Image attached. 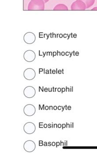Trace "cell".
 <instances>
[{"instance_id": "obj_8", "label": "cell", "mask_w": 97, "mask_h": 153, "mask_svg": "<svg viewBox=\"0 0 97 153\" xmlns=\"http://www.w3.org/2000/svg\"><path fill=\"white\" fill-rule=\"evenodd\" d=\"M36 93L35 89L32 86H27L23 90V95L27 98H31L34 97Z\"/></svg>"}, {"instance_id": "obj_39", "label": "cell", "mask_w": 97, "mask_h": 153, "mask_svg": "<svg viewBox=\"0 0 97 153\" xmlns=\"http://www.w3.org/2000/svg\"><path fill=\"white\" fill-rule=\"evenodd\" d=\"M45 105H43V106H42V108H41V110H45Z\"/></svg>"}, {"instance_id": "obj_12", "label": "cell", "mask_w": 97, "mask_h": 153, "mask_svg": "<svg viewBox=\"0 0 97 153\" xmlns=\"http://www.w3.org/2000/svg\"><path fill=\"white\" fill-rule=\"evenodd\" d=\"M39 92H41V91H42V92H44V87H42V88H41V87H40V86H39Z\"/></svg>"}, {"instance_id": "obj_33", "label": "cell", "mask_w": 97, "mask_h": 153, "mask_svg": "<svg viewBox=\"0 0 97 153\" xmlns=\"http://www.w3.org/2000/svg\"><path fill=\"white\" fill-rule=\"evenodd\" d=\"M62 126L61 124H58V128H60L62 127Z\"/></svg>"}, {"instance_id": "obj_50", "label": "cell", "mask_w": 97, "mask_h": 153, "mask_svg": "<svg viewBox=\"0 0 97 153\" xmlns=\"http://www.w3.org/2000/svg\"><path fill=\"white\" fill-rule=\"evenodd\" d=\"M48 71H47V72H46V74H48Z\"/></svg>"}, {"instance_id": "obj_46", "label": "cell", "mask_w": 97, "mask_h": 153, "mask_svg": "<svg viewBox=\"0 0 97 153\" xmlns=\"http://www.w3.org/2000/svg\"><path fill=\"white\" fill-rule=\"evenodd\" d=\"M70 128H72V123L70 124Z\"/></svg>"}, {"instance_id": "obj_41", "label": "cell", "mask_w": 97, "mask_h": 153, "mask_svg": "<svg viewBox=\"0 0 97 153\" xmlns=\"http://www.w3.org/2000/svg\"><path fill=\"white\" fill-rule=\"evenodd\" d=\"M41 108H42V107H41V105H39V110L41 109Z\"/></svg>"}, {"instance_id": "obj_11", "label": "cell", "mask_w": 97, "mask_h": 153, "mask_svg": "<svg viewBox=\"0 0 97 153\" xmlns=\"http://www.w3.org/2000/svg\"><path fill=\"white\" fill-rule=\"evenodd\" d=\"M81 1L84 2L86 5L87 9H89L91 6H92L95 1V0H81Z\"/></svg>"}, {"instance_id": "obj_31", "label": "cell", "mask_w": 97, "mask_h": 153, "mask_svg": "<svg viewBox=\"0 0 97 153\" xmlns=\"http://www.w3.org/2000/svg\"><path fill=\"white\" fill-rule=\"evenodd\" d=\"M62 144L63 145V146H64V143L62 142V141H60V146H62Z\"/></svg>"}, {"instance_id": "obj_43", "label": "cell", "mask_w": 97, "mask_h": 153, "mask_svg": "<svg viewBox=\"0 0 97 153\" xmlns=\"http://www.w3.org/2000/svg\"><path fill=\"white\" fill-rule=\"evenodd\" d=\"M67 142H68L67 141H66V146H68Z\"/></svg>"}, {"instance_id": "obj_51", "label": "cell", "mask_w": 97, "mask_h": 153, "mask_svg": "<svg viewBox=\"0 0 97 153\" xmlns=\"http://www.w3.org/2000/svg\"><path fill=\"white\" fill-rule=\"evenodd\" d=\"M52 72H53V74H54V72H55V71H53Z\"/></svg>"}, {"instance_id": "obj_20", "label": "cell", "mask_w": 97, "mask_h": 153, "mask_svg": "<svg viewBox=\"0 0 97 153\" xmlns=\"http://www.w3.org/2000/svg\"><path fill=\"white\" fill-rule=\"evenodd\" d=\"M44 91H45V92H48V88H45V89H44Z\"/></svg>"}, {"instance_id": "obj_35", "label": "cell", "mask_w": 97, "mask_h": 153, "mask_svg": "<svg viewBox=\"0 0 97 153\" xmlns=\"http://www.w3.org/2000/svg\"><path fill=\"white\" fill-rule=\"evenodd\" d=\"M91 10H97V7H94L93 9H92Z\"/></svg>"}, {"instance_id": "obj_7", "label": "cell", "mask_w": 97, "mask_h": 153, "mask_svg": "<svg viewBox=\"0 0 97 153\" xmlns=\"http://www.w3.org/2000/svg\"><path fill=\"white\" fill-rule=\"evenodd\" d=\"M36 36L33 32H27L23 36V40L27 44H32L35 42Z\"/></svg>"}, {"instance_id": "obj_24", "label": "cell", "mask_w": 97, "mask_h": 153, "mask_svg": "<svg viewBox=\"0 0 97 153\" xmlns=\"http://www.w3.org/2000/svg\"><path fill=\"white\" fill-rule=\"evenodd\" d=\"M57 109H58V107L56 106H54L53 107V109L54 110H57Z\"/></svg>"}, {"instance_id": "obj_52", "label": "cell", "mask_w": 97, "mask_h": 153, "mask_svg": "<svg viewBox=\"0 0 97 153\" xmlns=\"http://www.w3.org/2000/svg\"><path fill=\"white\" fill-rule=\"evenodd\" d=\"M61 71H59V73H61Z\"/></svg>"}, {"instance_id": "obj_40", "label": "cell", "mask_w": 97, "mask_h": 153, "mask_svg": "<svg viewBox=\"0 0 97 153\" xmlns=\"http://www.w3.org/2000/svg\"><path fill=\"white\" fill-rule=\"evenodd\" d=\"M43 1H45V3H47L48 1H49V0H43Z\"/></svg>"}, {"instance_id": "obj_10", "label": "cell", "mask_w": 97, "mask_h": 153, "mask_svg": "<svg viewBox=\"0 0 97 153\" xmlns=\"http://www.w3.org/2000/svg\"><path fill=\"white\" fill-rule=\"evenodd\" d=\"M54 10H68L67 6L63 4H59L56 5L53 9Z\"/></svg>"}, {"instance_id": "obj_21", "label": "cell", "mask_w": 97, "mask_h": 153, "mask_svg": "<svg viewBox=\"0 0 97 153\" xmlns=\"http://www.w3.org/2000/svg\"><path fill=\"white\" fill-rule=\"evenodd\" d=\"M48 92H52V88H48Z\"/></svg>"}, {"instance_id": "obj_49", "label": "cell", "mask_w": 97, "mask_h": 153, "mask_svg": "<svg viewBox=\"0 0 97 153\" xmlns=\"http://www.w3.org/2000/svg\"><path fill=\"white\" fill-rule=\"evenodd\" d=\"M72 128H73V123H72Z\"/></svg>"}, {"instance_id": "obj_42", "label": "cell", "mask_w": 97, "mask_h": 153, "mask_svg": "<svg viewBox=\"0 0 97 153\" xmlns=\"http://www.w3.org/2000/svg\"><path fill=\"white\" fill-rule=\"evenodd\" d=\"M43 143V141L42 140H39V144H41V143Z\"/></svg>"}, {"instance_id": "obj_23", "label": "cell", "mask_w": 97, "mask_h": 153, "mask_svg": "<svg viewBox=\"0 0 97 153\" xmlns=\"http://www.w3.org/2000/svg\"><path fill=\"white\" fill-rule=\"evenodd\" d=\"M67 109L68 110H71V107L70 106H68L67 107Z\"/></svg>"}, {"instance_id": "obj_4", "label": "cell", "mask_w": 97, "mask_h": 153, "mask_svg": "<svg viewBox=\"0 0 97 153\" xmlns=\"http://www.w3.org/2000/svg\"><path fill=\"white\" fill-rule=\"evenodd\" d=\"M36 75V73L35 71L33 68H27L23 72V76L27 80H33L35 78Z\"/></svg>"}, {"instance_id": "obj_13", "label": "cell", "mask_w": 97, "mask_h": 153, "mask_svg": "<svg viewBox=\"0 0 97 153\" xmlns=\"http://www.w3.org/2000/svg\"><path fill=\"white\" fill-rule=\"evenodd\" d=\"M56 148H58V146H60V143L58 142H56Z\"/></svg>"}, {"instance_id": "obj_2", "label": "cell", "mask_w": 97, "mask_h": 153, "mask_svg": "<svg viewBox=\"0 0 97 153\" xmlns=\"http://www.w3.org/2000/svg\"><path fill=\"white\" fill-rule=\"evenodd\" d=\"M87 9L84 2L81 0H76L72 4L71 9L72 10H85Z\"/></svg>"}, {"instance_id": "obj_6", "label": "cell", "mask_w": 97, "mask_h": 153, "mask_svg": "<svg viewBox=\"0 0 97 153\" xmlns=\"http://www.w3.org/2000/svg\"><path fill=\"white\" fill-rule=\"evenodd\" d=\"M36 111V109L35 107L32 104H27L23 108V113L27 116H33L35 113Z\"/></svg>"}, {"instance_id": "obj_26", "label": "cell", "mask_w": 97, "mask_h": 153, "mask_svg": "<svg viewBox=\"0 0 97 153\" xmlns=\"http://www.w3.org/2000/svg\"><path fill=\"white\" fill-rule=\"evenodd\" d=\"M53 110V107L52 106H49V110Z\"/></svg>"}, {"instance_id": "obj_48", "label": "cell", "mask_w": 97, "mask_h": 153, "mask_svg": "<svg viewBox=\"0 0 97 153\" xmlns=\"http://www.w3.org/2000/svg\"><path fill=\"white\" fill-rule=\"evenodd\" d=\"M52 128H54V124H52Z\"/></svg>"}, {"instance_id": "obj_25", "label": "cell", "mask_w": 97, "mask_h": 153, "mask_svg": "<svg viewBox=\"0 0 97 153\" xmlns=\"http://www.w3.org/2000/svg\"><path fill=\"white\" fill-rule=\"evenodd\" d=\"M57 89V88H52V92H56V89Z\"/></svg>"}, {"instance_id": "obj_29", "label": "cell", "mask_w": 97, "mask_h": 153, "mask_svg": "<svg viewBox=\"0 0 97 153\" xmlns=\"http://www.w3.org/2000/svg\"><path fill=\"white\" fill-rule=\"evenodd\" d=\"M51 145H52V143H51V142H48V146H51Z\"/></svg>"}, {"instance_id": "obj_5", "label": "cell", "mask_w": 97, "mask_h": 153, "mask_svg": "<svg viewBox=\"0 0 97 153\" xmlns=\"http://www.w3.org/2000/svg\"><path fill=\"white\" fill-rule=\"evenodd\" d=\"M36 53L32 50H27L24 52L23 54V58L26 61L31 63L35 60Z\"/></svg>"}, {"instance_id": "obj_16", "label": "cell", "mask_w": 97, "mask_h": 153, "mask_svg": "<svg viewBox=\"0 0 97 153\" xmlns=\"http://www.w3.org/2000/svg\"><path fill=\"white\" fill-rule=\"evenodd\" d=\"M66 92H70V89L69 88H67V87H66Z\"/></svg>"}, {"instance_id": "obj_18", "label": "cell", "mask_w": 97, "mask_h": 153, "mask_svg": "<svg viewBox=\"0 0 97 153\" xmlns=\"http://www.w3.org/2000/svg\"><path fill=\"white\" fill-rule=\"evenodd\" d=\"M49 109V107L48 106H46L45 107V109L46 110H48Z\"/></svg>"}, {"instance_id": "obj_22", "label": "cell", "mask_w": 97, "mask_h": 153, "mask_svg": "<svg viewBox=\"0 0 97 153\" xmlns=\"http://www.w3.org/2000/svg\"><path fill=\"white\" fill-rule=\"evenodd\" d=\"M44 146H48V143L47 142H45L44 144Z\"/></svg>"}, {"instance_id": "obj_27", "label": "cell", "mask_w": 97, "mask_h": 153, "mask_svg": "<svg viewBox=\"0 0 97 153\" xmlns=\"http://www.w3.org/2000/svg\"><path fill=\"white\" fill-rule=\"evenodd\" d=\"M48 127V125L47 124H45L44 125V128H47V127Z\"/></svg>"}, {"instance_id": "obj_3", "label": "cell", "mask_w": 97, "mask_h": 153, "mask_svg": "<svg viewBox=\"0 0 97 153\" xmlns=\"http://www.w3.org/2000/svg\"><path fill=\"white\" fill-rule=\"evenodd\" d=\"M36 147L35 143L31 140L26 141L23 144V149L26 152L31 153L35 150Z\"/></svg>"}, {"instance_id": "obj_45", "label": "cell", "mask_w": 97, "mask_h": 153, "mask_svg": "<svg viewBox=\"0 0 97 153\" xmlns=\"http://www.w3.org/2000/svg\"><path fill=\"white\" fill-rule=\"evenodd\" d=\"M40 71H43V69H40Z\"/></svg>"}, {"instance_id": "obj_14", "label": "cell", "mask_w": 97, "mask_h": 153, "mask_svg": "<svg viewBox=\"0 0 97 153\" xmlns=\"http://www.w3.org/2000/svg\"><path fill=\"white\" fill-rule=\"evenodd\" d=\"M70 128V125L68 124L67 123H66V128Z\"/></svg>"}, {"instance_id": "obj_34", "label": "cell", "mask_w": 97, "mask_h": 153, "mask_svg": "<svg viewBox=\"0 0 97 153\" xmlns=\"http://www.w3.org/2000/svg\"><path fill=\"white\" fill-rule=\"evenodd\" d=\"M48 127L49 128H50L52 127V125H51V124H49L48 125Z\"/></svg>"}, {"instance_id": "obj_37", "label": "cell", "mask_w": 97, "mask_h": 153, "mask_svg": "<svg viewBox=\"0 0 97 153\" xmlns=\"http://www.w3.org/2000/svg\"><path fill=\"white\" fill-rule=\"evenodd\" d=\"M66 108V106H64V107H63V106H62V111H64V109Z\"/></svg>"}, {"instance_id": "obj_1", "label": "cell", "mask_w": 97, "mask_h": 153, "mask_svg": "<svg viewBox=\"0 0 97 153\" xmlns=\"http://www.w3.org/2000/svg\"><path fill=\"white\" fill-rule=\"evenodd\" d=\"M45 2L43 0H31L28 5V10H44Z\"/></svg>"}, {"instance_id": "obj_9", "label": "cell", "mask_w": 97, "mask_h": 153, "mask_svg": "<svg viewBox=\"0 0 97 153\" xmlns=\"http://www.w3.org/2000/svg\"><path fill=\"white\" fill-rule=\"evenodd\" d=\"M35 125L32 122H27L23 126V131L28 134H33L36 131Z\"/></svg>"}, {"instance_id": "obj_30", "label": "cell", "mask_w": 97, "mask_h": 153, "mask_svg": "<svg viewBox=\"0 0 97 153\" xmlns=\"http://www.w3.org/2000/svg\"><path fill=\"white\" fill-rule=\"evenodd\" d=\"M61 109H62V106H58V109L60 110Z\"/></svg>"}, {"instance_id": "obj_47", "label": "cell", "mask_w": 97, "mask_h": 153, "mask_svg": "<svg viewBox=\"0 0 97 153\" xmlns=\"http://www.w3.org/2000/svg\"><path fill=\"white\" fill-rule=\"evenodd\" d=\"M66 146V141H65V143H64V146Z\"/></svg>"}, {"instance_id": "obj_36", "label": "cell", "mask_w": 97, "mask_h": 153, "mask_svg": "<svg viewBox=\"0 0 97 153\" xmlns=\"http://www.w3.org/2000/svg\"><path fill=\"white\" fill-rule=\"evenodd\" d=\"M42 124H43V123H39V127H41V126H43Z\"/></svg>"}, {"instance_id": "obj_15", "label": "cell", "mask_w": 97, "mask_h": 153, "mask_svg": "<svg viewBox=\"0 0 97 153\" xmlns=\"http://www.w3.org/2000/svg\"><path fill=\"white\" fill-rule=\"evenodd\" d=\"M65 91H66V89H65V88H62V91H61V92H62V94L63 92H65Z\"/></svg>"}, {"instance_id": "obj_17", "label": "cell", "mask_w": 97, "mask_h": 153, "mask_svg": "<svg viewBox=\"0 0 97 153\" xmlns=\"http://www.w3.org/2000/svg\"><path fill=\"white\" fill-rule=\"evenodd\" d=\"M66 127V125L65 124H63L62 125V129H63L64 128Z\"/></svg>"}, {"instance_id": "obj_19", "label": "cell", "mask_w": 97, "mask_h": 153, "mask_svg": "<svg viewBox=\"0 0 97 153\" xmlns=\"http://www.w3.org/2000/svg\"><path fill=\"white\" fill-rule=\"evenodd\" d=\"M57 91L58 92H60L62 91V88H57Z\"/></svg>"}, {"instance_id": "obj_44", "label": "cell", "mask_w": 97, "mask_h": 153, "mask_svg": "<svg viewBox=\"0 0 97 153\" xmlns=\"http://www.w3.org/2000/svg\"><path fill=\"white\" fill-rule=\"evenodd\" d=\"M72 92H73V87H71Z\"/></svg>"}, {"instance_id": "obj_28", "label": "cell", "mask_w": 97, "mask_h": 153, "mask_svg": "<svg viewBox=\"0 0 97 153\" xmlns=\"http://www.w3.org/2000/svg\"><path fill=\"white\" fill-rule=\"evenodd\" d=\"M55 145H56V143H55L54 142H53L52 143V146H55Z\"/></svg>"}, {"instance_id": "obj_32", "label": "cell", "mask_w": 97, "mask_h": 153, "mask_svg": "<svg viewBox=\"0 0 97 153\" xmlns=\"http://www.w3.org/2000/svg\"><path fill=\"white\" fill-rule=\"evenodd\" d=\"M55 127L56 128H58V125H57V124H54V128H55Z\"/></svg>"}, {"instance_id": "obj_38", "label": "cell", "mask_w": 97, "mask_h": 153, "mask_svg": "<svg viewBox=\"0 0 97 153\" xmlns=\"http://www.w3.org/2000/svg\"><path fill=\"white\" fill-rule=\"evenodd\" d=\"M44 145V144L43 143H41V144H39V146H42Z\"/></svg>"}]
</instances>
